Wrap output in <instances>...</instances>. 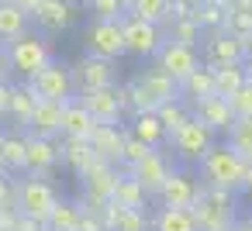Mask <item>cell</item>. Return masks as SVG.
<instances>
[{"label": "cell", "mask_w": 252, "mask_h": 231, "mask_svg": "<svg viewBox=\"0 0 252 231\" xmlns=\"http://www.w3.org/2000/svg\"><path fill=\"white\" fill-rule=\"evenodd\" d=\"M121 93H125L128 114H138V111H156L166 100H176L180 97V87L152 62V66L138 69L128 83H121Z\"/></svg>", "instance_id": "1"}, {"label": "cell", "mask_w": 252, "mask_h": 231, "mask_svg": "<svg viewBox=\"0 0 252 231\" xmlns=\"http://www.w3.org/2000/svg\"><path fill=\"white\" fill-rule=\"evenodd\" d=\"M245 169H249V162H245L238 152H231L228 142H214V145L207 148V155L200 159L197 176H200V183L211 186V190L238 193V190H242V179H245Z\"/></svg>", "instance_id": "2"}, {"label": "cell", "mask_w": 252, "mask_h": 231, "mask_svg": "<svg viewBox=\"0 0 252 231\" xmlns=\"http://www.w3.org/2000/svg\"><path fill=\"white\" fill-rule=\"evenodd\" d=\"M4 52H7V69H11V76H18V83H28L38 69H45V66L56 59L49 35L35 31V28H32L28 35H21V38L7 42Z\"/></svg>", "instance_id": "3"}, {"label": "cell", "mask_w": 252, "mask_h": 231, "mask_svg": "<svg viewBox=\"0 0 252 231\" xmlns=\"http://www.w3.org/2000/svg\"><path fill=\"white\" fill-rule=\"evenodd\" d=\"M190 214L197 221V231H231L238 221V203H235V193L204 186L197 193Z\"/></svg>", "instance_id": "4"}, {"label": "cell", "mask_w": 252, "mask_h": 231, "mask_svg": "<svg viewBox=\"0 0 252 231\" xmlns=\"http://www.w3.org/2000/svg\"><path fill=\"white\" fill-rule=\"evenodd\" d=\"M214 142H218V135H214L207 124H200L197 117H190L180 131H173V135H169L166 152H169V159H173L176 166L197 169V166H200V159L207 155V148H211Z\"/></svg>", "instance_id": "5"}, {"label": "cell", "mask_w": 252, "mask_h": 231, "mask_svg": "<svg viewBox=\"0 0 252 231\" xmlns=\"http://www.w3.org/2000/svg\"><path fill=\"white\" fill-rule=\"evenodd\" d=\"M118 176H121V169L118 166H111V162H100V159H94L76 179H80V207L83 210H94V214H100L107 203H111V193H114V183H118Z\"/></svg>", "instance_id": "6"}, {"label": "cell", "mask_w": 252, "mask_h": 231, "mask_svg": "<svg viewBox=\"0 0 252 231\" xmlns=\"http://www.w3.org/2000/svg\"><path fill=\"white\" fill-rule=\"evenodd\" d=\"M56 203H59V190L49 183V176H32V173L18 176V214L21 217L45 224Z\"/></svg>", "instance_id": "7"}, {"label": "cell", "mask_w": 252, "mask_h": 231, "mask_svg": "<svg viewBox=\"0 0 252 231\" xmlns=\"http://www.w3.org/2000/svg\"><path fill=\"white\" fill-rule=\"evenodd\" d=\"M121 35H125V52L135 56V59H142V62H152L156 52H159L162 42H166L162 25H152V21L131 18V14L121 18Z\"/></svg>", "instance_id": "8"}, {"label": "cell", "mask_w": 252, "mask_h": 231, "mask_svg": "<svg viewBox=\"0 0 252 231\" xmlns=\"http://www.w3.org/2000/svg\"><path fill=\"white\" fill-rule=\"evenodd\" d=\"M73 90L76 93H94V90H111L121 83V73H118V62H107V59H97V56H80L73 66Z\"/></svg>", "instance_id": "9"}, {"label": "cell", "mask_w": 252, "mask_h": 231, "mask_svg": "<svg viewBox=\"0 0 252 231\" xmlns=\"http://www.w3.org/2000/svg\"><path fill=\"white\" fill-rule=\"evenodd\" d=\"M35 100H52V104H69L76 97L73 90V73H69V62L63 59H52L45 69H38L32 80H28Z\"/></svg>", "instance_id": "10"}, {"label": "cell", "mask_w": 252, "mask_h": 231, "mask_svg": "<svg viewBox=\"0 0 252 231\" xmlns=\"http://www.w3.org/2000/svg\"><path fill=\"white\" fill-rule=\"evenodd\" d=\"M83 52L87 56H97V59H107V62H118L125 59V35H121V21H94L83 28Z\"/></svg>", "instance_id": "11"}, {"label": "cell", "mask_w": 252, "mask_h": 231, "mask_svg": "<svg viewBox=\"0 0 252 231\" xmlns=\"http://www.w3.org/2000/svg\"><path fill=\"white\" fill-rule=\"evenodd\" d=\"M200 190H204V183H200L197 169L173 166L169 179L159 186V193H156L152 203H156V207H193V200H197Z\"/></svg>", "instance_id": "12"}, {"label": "cell", "mask_w": 252, "mask_h": 231, "mask_svg": "<svg viewBox=\"0 0 252 231\" xmlns=\"http://www.w3.org/2000/svg\"><path fill=\"white\" fill-rule=\"evenodd\" d=\"M173 166H176V162L169 159V152H166V148H149V152H145L135 166H128L125 173H128V176H131V179L149 193V200H156V193H159V186L169 179Z\"/></svg>", "instance_id": "13"}, {"label": "cell", "mask_w": 252, "mask_h": 231, "mask_svg": "<svg viewBox=\"0 0 252 231\" xmlns=\"http://www.w3.org/2000/svg\"><path fill=\"white\" fill-rule=\"evenodd\" d=\"M76 100L90 111V117L97 124H125L128 121V107H125V93L121 83L111 90H94V93H76Z\"/></svg>", "instance_id": "14"}, {"label": "cell", "mask_w": 252, "mask_h": 231, "mask_svg": "<svg viewBox=\"0 0 252 231\" xmlns=\"http://www.w3.org/2000/svg\"><path fill=\"white\" fill-rule=\"evenodd\" d=\"M76 21H80V7L73 4V0H42V4L35 7V14H32V25L42 35H63Z\"/></svg>", "instance_id": "15"}, {"label": "cell", "mask_w": 252, "mask_h": 231, "mask_svg": "<svg viewBox=\"0 0 252 231\" xmlns=\"http://www.w3.org/2000/svg\"><path fill=\"white\" fill-rule=\"evenodd\" d=\"M176 87L197 69V66H204L200 62V52L197 49H190V45H180V42H162V49L156 52V59H152Z\"/></svg>", "instance_id": "16"}, {"label": "cell", "mask_w": 252, "mask_h": 231, "mask_svg": "<svg viewBox=\"0 0 252 231\" xmlns=\"http://www.w3.org/2000/svg\"><path fill=\"white\" fill-rule=\"evenodd\" d=\"M204 66L218 69V66H238L245 62V49H242V38L228 35L224 28L218 31H207V42H204V56H200Z\"/></svg>", "instance_id": "17"}, {"label": "cell", "mask_w": 252, "mask_h": 231, "mask_svg": "<svg viewBox=\"0 0 252 231\" xmlns=\"http://www.w3.org/2000/svg\"><path fill=\"white\" fill-rule=\"evenodd\" d=\"M59 166V138H38L25 131V173L49 176Z\"/></svg>", "instance_id": "18"}, {"label": "cell", "mask_w": 252, "mask_h": 231, "mask_svg": "<svg viewBox=\"0 0 252 231\" xmlns=\"http://www.w3.org/2000/svg\"><path fill=\"white\" fill-rule=\"evenodd\" d=\"M125 138H128L125 124H97V131H94L87 142H90V148H94V155H97L100 162H111V166L121 169V148H125Z\"/></svg>", "instance_id": "19"}, {"label": "cell", "mask_w": 252, "mask_h": 231, "mask_svg": "<svg viewBox=\"0 0 252 231\" xmlns=\"http://www.w3.org/2000/svg\"><path fill=\"white\" fill-rule=\"evenodd\" d=\"M125 131H128L135 142H142L145 148H166V142H169V135H166V128L159 124L156 111H138V114H128Z\"/></svg>", "instance_id": "20"}, {"label": "cell", "mask_w": 252, "mask_h": 231, "mask_svg": "<svg viewBox=\"0 0 252 231\" xmlns=\"http://www.w3.org/2000/svg\"><path fill=\"white\" fill-rule=\"evenodd\" d=\"M190 114H193L200 124H207L214 135H228V131H231V124L238 121V117L231 114V107H228V100H224V97H207V100L193 104V107H190Z\"/></svg>", "instance_id": "21"}, {"label": "cell", "mask_w": 252, "mask_h": 231, "mask_svg": "<svg viewBox=\"0 0 252 231\" xmlns=\"http://www.w3.org/2000/svg\"><path fill=\"white\" fill-rule=\"evenodd\" d=\"M100 221H104L107 231H152L149 210H135V207L107 203V207L100 210Z\"/></svg>", "instance_id": "22"}, {"label": "cell", "mask_w": 252, "mask_h": 231, "mask_svg": "<svg viewBox=\"0 0 252 231\" xmlns=\"http://www.w3.org/2000/svg\"><path fill=\"white\" fill-rule=\"evenodd\" d=\"M63 107H66V104L38 100L32 121H28V135H38V138H63Z\"/></svg>", "instance_id": "23"}, {"label": "cell", "mask_w": 252, "mask_h": 231, "mask_svg": "<svg viewBox=\"0 0 252 231\" xmlns=\"http://www.w3.org/2000/svg\"><path fill=\"white\" fill-rule=\"evenodd\" d=\"M35 93H32V87L28 83H14L11 87V107H7V114H4V121H11L7 128H18V131H28V121H32V114H35Z\"/></svg>", "instance_id": "24"}, {"label": "cell", "mask_w": 252, "mask_h": 231, "mask_svg": "<svg viewBox=\"0 0 252 231\" xmlns=\"http://www.w3.org/2000/svg\"><path fill=\"white\" fill-rule=\"evenodd\" d=\"M207 97H214V69H211V66H197V69L180 83V100H183L187 107H193V104H200V100H207Z\"/></svg>", "instance_id": "25"}, {"label": "cell", "mask_w": 252, "mask_h": 231, "mask_svg": "<svg viewBox=\"0 0 252 231\" xmlns=\"http://www.w3.org/2000/svg\"><path fill=\"white\" fill-rule=\"evenodd\" d=\"M97 131V121L90 117V111L73 97L63 107V138H90Z\"/></svg>", "instance_id": "26"}, {"label": "cell", "mask_w": 252, "mask_h": 231, "mask_svg": "<svg viewBox=\"0 0 252 231\" xmlns=\"http://www.w3.org/2000/svg\"><path fill=\"white\" fill-rule=\"evenodd\" d=\"M0 152H4V169L11 176H25V131L0 128Z\"/></svg>", "instance_id": "27"}, {"label": "cell", "mask_w": 252, "mask_h": 231, "mask_svg": "<svg viewBox=\"0 0 252 231\" xmlns=\"http://www.w3.org/2000/svg\"><path fill=\"white\" fill-rule=\"evenodd\" d=\"M28 31H32V14L14 7L11 0H0V45H7V42H14Z\"/></svg>", "instance_id": "28"}, {"label": "cell", "mask_w": 252, "mask_h": 231, "mask_svg": "<svg viewBox=\"0 0 252 231\" xmlns=\"http://www.w3.org/2000/svg\"><path fill=\"white\" fill-rule=\"evenodd\" d=\"M94 159H97V155H94V148H90L87 138H59V162H63L73 176H80Z\"/></svg>", "instance_id": "29"}, {"label": "cell", "mask_w": 252, "mask_h": 231, "mask_svg": "<svg viewBox=\"0 0 252 231\" xmlns=\"http://www.w3.org/2000/svg\"><path fill=\"white\" fill-rule=\"evenodd\" d=\"M149 221H152V231H197L190 207H156Z\"/></svg>", "instance_id": "30"}, {"label": "cell", "mask_w": 252, "mask_h": 231, "mask_svg": "<svg viewBox=\"0 0 252 231\" xmlns=\"http://www.w3.org/2000/svg\"><path fill=\"white\" fill-rule=\"evenodd\" d=\"M111 203H118V207H135V210H149V193L121 169V176H118V183H114V193H111Z\"/></svg>", "instance_id": "31"}, {"label": "cell", "mask_w": 252, "mask_h": 231, "mask_svg": "<svg viewBox=\"0 0 252 231\" xmlns=\"http://www.w3.org/2000/svg\"><path fill=\"white\" fill-rule=\"evenodd\" d=\"M249 83V73H245V62L238 66H218L214 69V97H235L242 87Z\"/></svg>", "instance_id": "32"}, {"label": "cell", "mask_w": 252, "mask_h": 231, "mask_svg": "<svg viewBox=\"0 0 252 231\" xmlns=\"http://www.w3.org/2000/svg\"><path fill=\"white\" fill-rule=\"evenodd\" d=\"M80 214H83V207H80L76 200L59 197V203H56V207H52V214L45 217V231H76Z\"/></svg>", "instance_id": "33"}, {"label": "cell", "mask_w": 252, "mask_h": 231, "mask_svg": "<svg viewBox=\"0 0 252 231\" xmlns=\"http://www.w3.org/2000/svg\"><path fill=\"white\" fill-rule=\"evenodd\" d=\"M162 31H166V42H180V45H190V49H197L200 38H204V31L193 18H169L162 25Z\"/></svg>", "instance_id": "34"}, {"label": "cell", "mask_w": 252, "mask_h": 231, "mask_svg": "<svg viewBox=\"0 0 252 231\" xmlns=\"http://www.w3.org/2000/svg\"><path fill=\"white\" fill-rule=\"evenodd\" d=\"M156 117H159V124L166 128V135H173V131H180L193 114H190V107L176 97V100H166V104H159L156 107Z\"/></svg>", "instance_id": "35"}, {"label": "cell", "mask_w": 252, "mask_h": 231, "mask_svg": "<svg viewBox=\"0 0 252 231\" xmlns=\"http://www.w3.org/2000/svg\"><path fill=\"white\" fill-rule=\"evenodd\" d=\"M224 142L231 152H238L245 162H252V117H238L231 124V131L224 135Z\"/></svg>", "instance_id": "36"}, {"label": "cell", "mask_w": 252, "mask_h": 231, "mask_svg": "<svg viewBox=\"0 0 252 231\" xmlns=\"http://www.w3.org/2000/svg\"><path fill=\"white\" fill-rule=\"evenodd\" d=\"M128 14L152 21V25H166L169 21V0H128Z\"/></svg>", "instance_id": "37"}, {"label": "cell", "mask_w": 252, "mask_h": 231, "mask_svg": "<svg viewBox=\"0 0 252 231\" xmlns=\"http://www.w3.org/2000/svg\"><path fill=\"white\" fill-rule=\"evenodd\" d=\"M193 21L200 25V31H218V28H224V4H221V0H197Z\"/></svg>", "instance_id": "38"}, {"label": "cell", "mask_w": 252, "mask_h": 231, "mask_svg": "<svg viewBox=\"0 0 252 231\" xmlns=\"http://www.w3.org/2000/svg\"><path fill=\"white\" fill-rule=\"evenodd\" d=\"M87 7H90L94 21H121L128 14L125 0H87Z\"/></svg>", "instance_id": "39"}, {"label": "cell", "mask_w": 252, "mask_h": 231, "mask_svg": "<svg viewBox=\"0 0 252 231\" xmlns=\"http://www.w3.org/2000/svg\"><path fill=\"white\" fill-rule=\"evenodd\" d=\"M0 210H18V176L0 173Z\"/></svg>", "instance_id": "40"}, {"label": "cell", "mask_w": 252, "mask_h": 231, "mask_svg": "<svg viewBox=\"0 0 252 231\" xmlns=\"http://www.w3.org/2000/svg\"><path fill=\"white\" fill-rule=\"evenodd\" d=\"M228 107L235 117H252V83H245L235 97H228Z\"/></svg>", "instance_id": "41"}, {"label": "cell", "mask_w": 252, "mask_h": 231, "mask_svg": "<svg viewBox=\"0 0 252 231\" xmlns=\"http://www.w3.org/2000/svg\"><path fill=\"white\" fill-rule=\"evenodd\" d=\"M145 152H149V148H145L142 142H135V138L128 135V138H125V148H121V169H128V166H135V162H138V159H142Z\"/></svg>", "instance_id": "42"}, {"label": "cell", "mask_w": 252, "mask_h": 231, "mask_svg": "<svg viewBox=\"0 0 252 231\" xmlns=\"http://www.w3.org/2000/svg\"><path fill=\"white\" fill-rule=\"evenodd\" d=\"M76 231H107V228H104L100 214H94V210H83V214H80V224H76Z\"/></svg>", "instance_id": "43"}, {"label": "cell", "mask_w": 252, "mask_h": 231, "mask_svg": "<svg viewBox=\"0 0 252 231\" xmlns=\"http://www.w3.org/2000/svg\"><path fill=\"white\" fill-rule=\"evenodd\" d=\"M18 221H21L18 210H0V231H18Z\"/></svg>", "instance_id": "44"}, {"label": "cell", "mask_w": 252, "mask_h": 231, "mask_svg": "<svg viewBox=\"0 0 252 231\" xmlns=\"http://www.w3.org/2000/svg\"><path fill=\"white\" fill-rule=\"evenodd\" d=\"M11 80H0V117L7 114V107H11Z\"/></svg>", "instance_id": "45"}, {"label": "cell", "mask_w": 252, "mask_h": 231, "mask_svg": "<svg viewBox=\"0 0 252 231\" xmlns=\"http://www.w3.org/2000/svg\"><path fill=\"white\" fill-rule=\"evenodd\" d=\"M18 231H45V224L42 221H32V217H21L18 221Z\"/></svg>", "instance_id": "46"}, {"label": "cell", "mask_w": 252, "mask_h": 231, "mask_svg": "<svg viewBox=\"0 0 252 231\" xmlns=\"http://www.w3.org/2000/svg\"><path fill=\"white\" fill-rule=\"evenodd\" d=\"M11 4H14V7H21L25 14H35V7L42 4V0H11Z\"/></svg>", "instance_id": "47"}, {"label": "cell", "mask_w": 252, "mask_h": 231, "mask_svg": "<svg viewBox=\"0 0 252 231\" xmlns=\"http://www.w3.org/2000/svg\"><path fill=\"white\" fill-rule=\"evenodd\" d=\"M238 193H245L249 200H252V162H249V169H245V179H242V190Z\"/></svg>", "instance_id": "48"}, {"label": "cell", "mask_w": 252, "mask_h": 231, "mask_svg": "<svg viewBox=\"0 0 252 231\" xmlns=\"http://www.w3.org/2000/svg\"><path fill=\"white\" fill-rule=\"evenodd\" d=\"M0 80H11V69H7V52L0 45Z\"/></svg>", "instance_id": "49"}, {"label": "cell", "mask_w": 252, "mask_h": 231, "mask_svg": "<svg viewBox=\"0 0 252 231\" xmlns=\"http://www.w3.org/2000/svg\"><path fill=\"white\" fill-rule=\"evenodd\" d=\"M242 49H245V62H252V31L242 38Z\"/></svg>", "instance_id": "50"}, {"label": "cell", "mask_w": 252, "mask_h": 231, "mask_svg": "<svg viewBox=\"0 0 252 231\" xmlns=\"http://www.w3.org/2000/svg\"><path fill=\"white\" fill-rule=\"evenodd\" d=\"M231 231H252V221L249 217H242V221H235V228Z\"/></svg>", "instance_id": "51"}, {"label": "cell", "mask_w": 252, "mask_h": 231, "mask_svg": "<svg viewBox=\"0 0 252 231\" xmlns=\"http://www.w3.org/2000/svg\"><path fill=\"white\" fill-rule=\"evenodd\" d=\"M245 73H249V83H252V62H245Z\"/></svg>", "instance_id": "52"}, {"label": "cell", "mask_w": 252, "mask_h": 231, "mask_svg": "<svg viewBox=\"0 0 252 231\" xmlns=\"http://www.w3.org/2000/svg\"><path fill=\"white\" fill-rule=\"evenodd\" d=\"M0 173H7V169H4V152H0Z\"/></svg>", "instance_id": "53"}, {"label": "cell", "mask_w": 252, "mask_h": 231, "mask_svg": "<svg viewBox=\"0 0 252 231\" xmlns=\"http://www.w3.org/2000/svg\"><path fill=\"white\" fill-rule=\"evenodd\" d=\"M0 128H4V117H0Z\"/></svg>", "instance_id": "54"}, {"label": "cell", "mask_w": 252, "mask_h": 231, "mask_svg": "<svg viewBox=\"0 0 252 231\" xmlns=\"http://www.w3.org/2000/svg\"><path fill=\"white\" fill-rule=\"evenodd\" d=\"M125 7H128V0H125Z\"/></svg>", "instance_id": "55"}, {"label": "cell", "mask_w": 252, "mask_h": 231, "mask_svg": "<svg viewBox=\"0 0 252 231\" xmlns=\"http://www.w3.org/2000/svg\"><path fill=\"white\" fill-rule=\"evenodd\" d=\"M249 221H252V214H249Z\"/></svg>", "instance_id": "56"}]
</instances>
